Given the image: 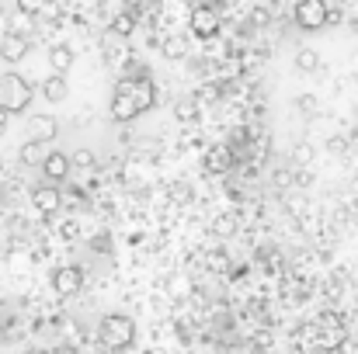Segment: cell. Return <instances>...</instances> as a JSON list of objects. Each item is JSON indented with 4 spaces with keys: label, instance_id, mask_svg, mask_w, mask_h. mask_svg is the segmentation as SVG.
Listing matches in <instances>:
<instances>
[{
    "label": "cell",
    "instance_id": "6da1fadb",
    "mask_svg": "<svg viewBox=\"0 0 358 354\" xmlns=\"http://www.w3.org/2000/svg\"><path fill=\"white\" fill-rule=\"evenodd\" d=\"M157 105V87H153V80L150 77H125L115 84V91H112V118L115 121H136V118L143 115V112H150Z\"/></svg>",
    "mask_w": 358,
    "mask_h": 354
},
{
    "label": "cell",
    "instance_id": "7a4b0ae2",
    "mask_svg": "<svg viewBox=\"0 0 358 354\" xmlns=\"http://www.w3.org/2000/svg\"><path fill=\"white\" fill-rule=\"evenodd\" d=\"M35 98V87L21 77V73H3L0 77V105L10 112V115H21Z\"/></svg>",
    "mask_w": 358,
    "mask_h": 354
},
{
    "label": "cell",
    "instance_id": "3957f363",
    "mask_svg": "<svg viewBox=\"0 0 358 354\" xmlns=\"http://www.w3.org/2000/svg\"><path fill=\"white\" fill-rule=\"evenodd\" d=\"M98 337H101V344L122 351V348H129L136 341V323L129 316H122V313H112V316H105L98 323Z\"/></svg>",
    "mask_w": 358,
    "mask_h": 354
},
{
    "label": "cell",
    "instance_id": "277c9868",
    "mask_svg": "<svg viewBox=\"0 0 358 354\" xmlns=\"http://www.w3.org/2000/svg\"><path fill=\"white\" fill-rule=\"evenodd\" d=\"M292 17L303 31H320L331 21V7H327V0H299Z\"/></svg>",
    "mask_w": 358,
    "mask_h": 354
},
{
    "label": "cell",
    "instance_id": "5b68a950",
    "mask_svg": "<svg viewBox=\"0 0 358 354\" xmlns=\"http://www.w3.org/2000/svg\"><path fill=\"white\" fill-rule=\"evenodd\" d=\"M192 31H195L199 38H216V35H220V10L199 3V7L192 10Z\"/></svg>",
    "mask_w": 358,
    "mask_h": 354
},
{
    "label": "cell",
    "instance_id": "8992f818",
    "mask_svg": "<svg viewBox=\"0 0 358 354\" xmlns=\"http://www.w3.org/2000/svg\"><path fill=\"white\" fill-rule=\"evenodd\" d=\"M28 49H31V42H28V35H17V31H7L3 38H0V59L3 63H21L24 56H28Z\"/></svg>",
    "mask_w": 358,
    "mask_h": 354
},
{
    "label": "cell",
    "instance_id": "52a82bcc",
    "mask_svg": "<svg viewBox=\"0 0 358 354\" xmlns=\"http://www.w3.org/2000/svg\"><path fill=\"white\" fill-rule=\"evenodd\" d=\"M52 288H56L59 295H77V292L84 288V271H80L77 264L59 267V271L52 274Z\"/></svg>",
    "mask_w": 358,
    "mask_h": 354
},
{
    "label": "cell",
    "instance_id": "ba28073f",
    "mask_svg": "<svg viewBox=\"0 0 358 354\" xmlns=\"http://www.w3.org/2000/svg\"><path fill=\"white\" fill-rule=\"evenodd\" d=\"M24 132H28V139L52 142V139L59 135V121H56L52 115H28V121H24Z\"/></svg>",
    "mask_w": 358,
    "mask_h": 354
},
{
    "label": "cell",
    "instance_id": "9c48e42d",
    "mask_svg": "<svg viewBox=\"0 0 358 354\" xmlns=\"http://www.w3.org/2000/svg\"><path fill=\"white\" fill-rule=\"evenodd\" d=\"M70 167H73V160H70L66 153H59V149H52V153L45 156V163H42V174H45L49 181H66V174H70Z\"/></svg>",
    "mask_w": 358,
    "mask_h": 354
},
{
    "label": "cell",
    "instance_id": "30bf717a",
    "mask_svg": "<svg viewBox=\"0 0 358 354\" xmlns=\"http://www.w3.org/2000/svg\"><path fill=\"white\" fill-rule=\"evenodd\" d=\"M31 205H35L38 212L52 216V212H59V205H63V195H59L56 188L42 184V188H35V191H31Z\"/></svg>",
    "mask_w": 358,
    "mask_h": 354
},
{
    "label": "cell",
    "instance_id": "8fae6325",
    "mask_svg": "<svg viewBox=\"0 0 358 354\" xmlns=\"http://www.w3.org/2000/svg\"><path fill=\"white\" fill-rule=\"evenodd\" d=\"M202 163H206V170H209V174H227V170L234 167V153H230L227 146H209Z\"/></svg>",
    "mask_w": 358,
    "mask_h": 354
},
{
    "label": "cell",
    "instance_id": "7c38bea8",
    "mask_svg": "<svg viewBox=\"0 0 358 354\" xmlns=\"http://www.w3.org/2000/svg\"><path fill=\"white\" fill-rule=\"evenodd\" d=\"M66 73H52V77H45L42 80V98L45 101H52V105H59L63 98H66Z\"/></svg>",
    "mask_w": 358,
    "mask_h": 354
},
{
    "label": "cell",
    "instance_id": "4fadbf2b",
    "mask_svg": "<svg viewBox=\"0 0 358 354\" xmlns=\"http://www.w3.org/2000/svg\"><path fill=\"white\" fill-rule=\"evenodd\" d=\"M52 149H49V142H38V139H28L24 146H21V163H45V156H49Z\"/></svg>",
    "mask_w": 358,
    "mask_h": 354
},
{
    "label": "cell",
    "instance_id": "5bb4252c",
    "mask_svg": "<svg viewBox=\"0 0 358 354\" xmlns=\"http://www.w3.org/2000/svg\"><path fill=\"white\" fill-rule=\"evenodd\" d=\"M199 112H202L199 98H181V101L174 105V118H178L181 125H192V121H199Z\"/></svg>",
    "mask_w": 358,
    "mask_h": 354
},
{
    "label": "cell",
    "instance_id": "9a60e30c",
    "mask_svg": "<svg viewBox=\"0 0 358 354\" xmlns=\"http://www.w3.org/2000/svg\"><path fill=\"white\" fill-rule=\"evenodd\" d=\"M160 52H164V59L178 63V59H185V56H188V38H185V35H171V38L160 45Z\"/></svg>",
    "mask_w": 358,
    "mask_h": 354
},
{
    "label": "cell",
    "instance_id": "2e32d148",
    "mask_svg": "<svg viewBox=\"0 0 358 354\" xmlns=\"http://www.w3.org/2000/svg\"><path fill=\"white\" fill-rule=\"evenodd\" d=\"M49 66H52V73H66V70L73 66V49L52 45V49H49Z\"/></svg>",
    "mask_w": 358,
    "mask_h": 354
},
{
    "label": "cell",
    "instance_id": "e0dca14e",
    "mask_svg": "<svg viewBox=\"0 0 358 354\" xmlns=\"http://www.w3.org/2000/svg\"><path fill=\"white\" fill-rule=\"evenodd\" d=\"M296 66H299L303 73H313V70L320 66V56H317V49H299V52H296Z\"/></svg>",
    "mask_w": 358,
    "mask_h": 354
},
{
    "label": "cell",
    "instance_id": "ac0fdd59",
    "mask_svg": "<svg viewBox=\"0 0 358 354\" xmlns=\"http://www.w3.org/2000/svg\"><path fill=\"white\" fill-rule=\"evenodd\" d=\"M132 28H136V14H132V10L115 14V28H112V31H119L122 38H125V35H132Z\"/></svg>",
    "mask_w": 358,
    "mask_h": 354
},
{
    "label": "cell",
    "instance_id": "d6986e66",
    "mask_svg": "<svg viewBox=\"0 0 358 354\" xmlns=\"http://www.w3.org/2000/svg\"><path fill=\"white\" fill-rule=\"evenodd\" d=\"M70 160H73L77 167H91V163H94V153H91V149H77Z\"/></svg>",
    "mask_w": 358,
    "mask_h": 354
},
{
    "label": "cell",
    "instance_id": "ffe728a7",
    "mask_svg": "<svg viewBox=\"0 0 358 354\" xmlns=\"http://www.w3.org/2000/svg\"><path fill=\"white\" fill-rule=\"evenodd\" d=\"M250 21H254V24H268V10H264V7H257V10L250 14Z\"/></svg>",
    "mask_w": 358,
    "mask_h": 354
},
{
    "label": "cell",
    "instance_id": "44dd1931",
    "mask_svg": "<svg viewBox=\"0 0 358 354\" xmlns=\"http://www.w3.org/2000/svg\"><path fill=\"white\" fill-rule=\"evenodd\" d=\"M7 118H10V112H7V108H3V105H0V135H3V132H7Z\"/></svg>",
    "mask_w": 358,
    "mask_h": 354
},
{
    "label": "cell",
    "instance_id": "7402d4cb",
    "mask_svg": "<svg viewBox=\"0 0 358 354\" xmlns=\"http://www.w3.org/2000/svg\"><path fill=\"white\" fill-rule=\"evenodd\" d=\"M216 230H220V233H234V223H230V219H227V223H216Z\"/></svg>",
    "mask_w": 358,
    "mask_h": 354
},
{
    "label": "cell",
    "instance_id": "603a6c76",
    "mask_svg": "<svg viewBox=\"0 0 358 354\" xmlns=\"http://www.w3.org/2000/svg\"><path fill=\"white\" fill-rule=\"evenodd\" d=\"M3 250H7V239H3V236H0V257H3Z\"/></svg>",
    "mask_w": 358,
    "mask_h": 354
}]
</instances>
